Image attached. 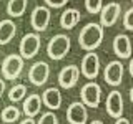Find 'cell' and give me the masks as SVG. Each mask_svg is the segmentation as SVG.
I'll use <instances>...</instances> for the list:
<instances>
[{"label":"cell","instance_id":"1","mask_svg":"<svg viewBox=\"0 0 133 124\" xmlns=\"http://www.w3.org/2000/svg\"><path fill=\"white\" fill-rule=\"evenodd\" d=\"M103 36H105L103 27L100 23L91 22V23H87L82 28L80 35H78V43H80V47L85 51H95L102 45Z\"/></svg>","mask_w":133,"mask_h":124},{"label":"cell","instance_id":"2","mask_svg":"<svg viewBox=\"0 0 133 124\" xmlns=\"http://www.w3.org/2000/svg\"><path fill=\"white\" fill-rule=\"evenodd\" d=\"M70 47H72V40H70L68 35H55L52 40L48 41L47 45V55L52 58V60H63V58L68 55Z\"/></svg>","mask_w":133,"mask_h":124},{"label":"cell","instance_id":"3","mask_svg":"<svg viewBox=\"0 0 133 124\" xmlns=\"http://www.w3.org/2000/svg\"><path fill=\"white\" fill-rule=\"evenodd\" d=\"M23 58L20 55H8L2 61V76L3 80L14 81L18 80V76L23 71Z\"/></svg>","mask_w":133,"mask_h":124},{"label":"cell","instance_id":"4","mask_svg":"<svg viewBox=\"0 0 133 124\" xmlns=\"http://www.w3.org/2000/svg\"><path fill=\"white\" fill-rule=\"evenodd\" d=\"M40 47H42V38L38 33H27V35H23L18 45L20 56L23 60H32V58H35V55H38Z\"/></svg>","mask_w":133,"mask_h":124},{"label":"cell","instance_id":"5","mask_svg":"<svg viewBox=\"0 0 133 124\" xmlns=\"http://www.w3.org/2000/svg\"><path fill=\"white\" fill-rule=\"evenodd\" d=\"M82 103L88 107H98L100 101H102V86L95 81H88L87 84L82 86L80 91Z\"/></svg>","mask_w":133,"mask_h":124},{"label":"cell","instance_id":"6","mask_svg":"<svg viewBox=\"0 0 133 124\" xmlns=\"http://www.w3.org/2000/svg\"><path fill=\"white\" fill-rule=\"evenodd\" d=\"M80 73L87 80H95L100 74V56L95 51H88L85 56L82 58L80 65Z\"/></svg>","mask_w":133,"mask_h":124},{"label":"cell","instance_id":"7","mask_svg":"<svg viewBox=\"0 0 133 124\" xmlns=\"http://www.w3.org/2000/svg\"><path fill=\"white\" fill-rule=\"evenodd\" d=\"M50 18H52V13L47 7L43 5H38L32 10V15H30V25L35 32H45L48 28V23H50Z\"/></svg>","mask_w":133,"mask_h":124},{"label":"cell","instance_id":"8","mask_svg":"<svg viewBox=\"0 0 133 124\" xmlns=\"http://www.w3.org/2000/svg\"><path fill=\"white\" fill-rule=\"evenodd\" d=\"M123 73H125V66L122 61H110L105 66L103 80L110 86H120L123 81Z\"/></svg>","mask_w":133,"mask_h":124},{"label":"cell","instance_id":"9","mask_svg":"<svg viewBox=\"0 0 133 124\" xmlns=\"http://www.w3.org/2000/svg\"><path fill=\"white\" fill-rule=\"evenodd\" d=\"M50 76V66L45 61H37L28 69V80L33 86H43L48 81Z\"/></svg>","mask_w":133,"mask_h":124},{"label":"cell","instance_id":"10","mask_svg":"<svg viewBox=\"0 0 133 124\" xmlns=\"http://www.w3.org/2000/svg\"><path fill=\"white\" fill-rule=\"evenodd\" d=\"M78 78H80V68L77 65H66L58 73V84L63 89H72L78 83Z\"/></svg>","mask_w":133,"mask_h":124},{"label":"cell","instance_id":"11","mask_svg":"<svg viewBox=\"0 0 133 124\" xmlns=\"http://www.w3.org/2000/svg\"><path fill=\"white\" fill-rule=\"evenodd\" d=\"M122 13V5L116 2H110L100 10V25L102 27H113Z\"/></svg>","mask_w":133,"mask_h":124},{"label":"cell","instance_id":"12","mask_svg":"<svg viewBox=\"0 0 133 124\" xmlns=\"http://www.w3.org/2000/svg\"><path fill=\"white\" fill-rule=\"evenodd\" d=\"M66 121L70 124H87L88 121V111L82 101H75L66 109Z\"/></svg>","mask_w":133,"mask_h":124},{"label":"cell","instance_id":"13","mask_svg":"<svg viewBox=\"0 0 133 124\" xmlns=\"http://www.w3.org/2000/svg\"><path fill=\"white\" fill-rule=\"evenodd\" d=\"M105 106H107V113L110 118L113 119H118L123 116V96L120 91H111L110 94L107 96V101H105Z\"/></svg>","mask_w":133,"mask_h":124},{"label":"cell","instance_id":"14","mask_svg":"<svg viewBox=\"0 0 133 124\" xmlns=\"http://www.w3.org/2000/svg\"><path fill=\"white\" fill-rule=\"evenodd\" d=\"M113 51L115 55L122 60H128L131 58V41L127 35L120 33L113 38Z\"/></svg>","mask_w":133,"mask_h":124},{"label":"cell","instance_id":"15","mask_svg":"<svg viewBox=\"0 0 133 124\" xmlns=\"http://www.w3.org/2000/svg\"><path fill=\"white\" fill-rule=\"evenodd\" d=\"M22 111L27 118H35L37 114H40L42 111V96H38L37 93L25 96L23 104H22Z\"/></svg>","mask_w":133,"mask_h":124},{"label":"cell","instance_id":"16","mask_svg":"<svg viewBox=\"0 0 133 124\" xmlns=\"http://www.w3.org/2000/svg\"><path fill=\"white\" fill-rule=\"evenodd\" d=\"M62 93L58 88H48L42 94V104H45L50 111H55L62 106Z\"/></svg>","mask_w":133,"mask_h":124},{"label":"cell","instance_id":"17","mask_svg":"<svg viewBox=\"0 0 133 124\" xmlns=\"http://www.w3.org/2000/svg\"><path fill=\"white\" fill-rule=\"evenodd\" d=\"M80 20H82V15L77 8H66L60 17V25L65 30H72L75 25H78Z\"/></svg>","mask_w":133,"mask_h":124},{"label":"cell","instance_id":"18","mask_svg":"<svg viewBox=\"0 0 133 124\" xmlns=\"http://www.w3.org/2000/svg\"><path fill=\"white\" fill-rule=\"evenodd\" d=\"M17 33V25L12 20H2L0 22V45H7L14 40Z\"/></svg>","mask_w":133,"mask_h":124},{"label":"cell","instance_id":"19","mask_svg":"<svg viewBox=\"0 0 133 124\" xmlns=\"http://www.w3.org/2000/svg\"><path fill=\"white\" fill-rule=\"evenodd\" d=\"M28 7V0H8L7 3V13L8 17H14V18H18L25 13Z\"/></svg>","mask_w":133,"mask_h":124},{"label":"cell","instance_id":"20","mask_svg":"<svg viewBox=\"0 0 133 124\" xmlns=\"http://www.w3.org/2000/svg\"><path fill=\"white\" fill-rule=\"evenodd\" d=\"M0 116H2V121L5 124H12V122H15L17 119H20L22 111L17 106H5L2 109V113H0Z\"/></svg>","mask_w":133,"mask_h":124},{"label":"cell","instance_id":"21","mask_svg":"<svg viewBox=\"0 0 133 124\" xmlns=\"http://www.w3.org/2000/svg\"><path fill=\"white\" fill-rule=\"evenodd\" d=\"M25 96H27V86L25 84H15V86L10 88V91H8V99H10L12 103L23 101Z\"/></svg>","mask_w":133,"mask_h":124},{"label":"cell","instance_id":"22","mask_svg":"<svg viewBox=\"0 0 133 124\" xmlns=\"http://www.w3.org/2000/svg\"><path fill=\"white\" fill-rule=\"evenodd\" d=\"M103 7V0H85V8L88 13H100Z\"/></svg>","mask_w":133,"mask_h":124},{"label":"cell","instance_id":"23","mask_svg":"<svg viewBox=\"0 0 133 124\" xmlns=\"http://www.w3.org/2000/svg\"><path fill=\"white\" fill-rule=\"evenodd\" d=\"M37 124H58V118L55 113H52V111H47V113H43L40 116L38 122Z\"/></svg>","mask_w":133,"mask_h":124},{"label":"cell","instance_id":"24","mask_svg":"<svg viewBox=\"0 0 133 124\" xmlns=\"http://www.w3.org/2000/svg\"><path fill=\"white\" fill-rule=\"evenodd\" d=\"M123 27L127 28V30L133 32V7L125 12V15H123Z\"/></svg>","mask_w":133,"mask_h":124},{"label":"cell","instance_id":"25","mask_svg":"<svg viewBox=\"0 0 133 124\" xmlns=\"http://www.w3.org/2000/svg\"><path fill=\"white\" fill-rule=\"evenodd\" d=\"M43 2L47 3L48 7H52V8H62L63 5H66L68 0H43Z\"/></svg>","mask_w":133,"mask_h":124},{"label":"cell","instance_id":"26","mask_svg":"<svg viewBox=\"0 0 133 124\" xmlns=\"http://www.w3.org/2000/svg\"><path fill=\"white\" fill-rule=\"evenodd\" d=\"M5 88H7V83L3 78H0V96H2L3 93H5Z\"/></svg>","mask_w":133,"mask_h":124},{"label":"cell","instance_id":"27","mask_svg":"<svg viewBox=\"0 0 133 124\" xmlns=\"http://www.w3.org/2000/svg\"><path fill=\"white\" fill-rule=\"evenodd\" d=\"M115 124H131V122L128 121L127 118H123V116H122V118H118V119H116V122H115Z\"/></svg>","mask_w":133,"mask_h":124},{"label":"cell","instance_id":"28","mask_svg":"<svg viewBox=\"0 0 133 124\" xmlns=\"http://www.w3.org/2000/svg\"><path fill=\"white\" fill-rule=\"evenodd\" d=\"M20 124H35V119H32V118H25L22 119V122Z\"/></svg>","mask_w":133,"mask_h":124},{"label":"cell","instance_id":"29","mask_svg":"<svg viewBox=\"0 0 133 124\" xmlns=\"http://www.w3.org/2000/svg\"><path fill=\"white\" fill-rule=\"evenodd\" d=\"M128 71H130V74H131V78H133V58L130 60V65H128Z\"/></svg>","mask_w":133,"mask_h":124},{"label":"cell","instance_id":"30","mask_svg":"<svg viewBox=\"0 0 133 124\" xmlns=\"http://www.w3.org/2000/svg\"><path fill=\"white\" fill-rule=\"evenodd\" d=\"M90 124H103L102 121H100V119H93V121H91Z\"/></svg>","mask_w":133,"mask_h":124},{"label":"cell","instance_id":"31","mask_svg":"<svg viewBox=\"0 0 133 124\" xmlns=\"http://www.w3.org/2000/svg\"><path fill=\"white\" fill-rule=\"evenodd\" d=\"M130 101H131V104H133V88L130 89Z\"/></svg>","mask_w":133,"mask_h":124},{"label":"cell","instance_id":"32","mask_svg":"<svg viewBox=\"0 0 133 124\" xmlns=\"http://www.w3.org/2000/svg\"><path fill=\"white\" fill-rule=\"evenodd\" d=\"M131 2H133V0H131Z\"/></svg>","mask_w":133,"mask_h":124}]
</instances>
